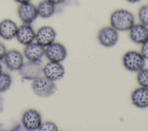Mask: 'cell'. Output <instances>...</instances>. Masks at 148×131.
<instances>
[{
    "mask_svg": "<svg viewBox=\"0 0 148 131\" xmlns=\"http://www.w3.org/2000/svg\"><path fill=\"white\" fill-rule=\"evenodd\" d=\"M110 23L117 31H127L135 24V17L130 11L119 9L111 14Z\"/></svg>",
    "mask_w": 148,
    "mask_h": 131,
    "instance_id": "1",
    "label": "cell"
},
{
    "mask_svg": "<svg viewBox=\"0 0 148 131\" xmlns=\"http://www.w3.org/2000/svg\"><path fill=\"white\" fill-rule=\"evenodd\" d=\"M32 89L38 96L46 98L54 93L56 90V85L54 81L45 76H40L33 80Z\"/></svg>",
    "mask_w": 148,
    "mask_h": 131,
    "instance_id": "2",
    "label": "cell"
},
{
    "mask_svg": "<svg viewBox=\"0 0 148 131\" xmlns=\"http://www.w3.org/2000/svg\"><path fill=\"white\" fill-rule=\"evenodd\" d=\"M123 63L127 70L138 72L145 68V59L140 53L131 50L125 53L123 55Z\"/></svg>",
    "mask_w": 148,
    "mask_h": 131,
    "instance_id": "3",
    "label": "cell"
},
{
    "mask_svg": "<svg viewBox=\"0 0 148 131\" xmlns=\"http://www.w3.org/2000/svg\"><path fill=\"white\" fill-rule=\"evenodd\" d=\"M20 76L25 80H34L41 76L43 67L39 61H29L23 63L18 69Z\"/></svg>",
    "mask_w": 148,
    "mask_h": 131,
    "instance_id": "4",
    "label": "cell"
},
{
    "mask_svg": "<svg viewBox=\"0 0 148 131\" xmlns=\"http://www.w3.org/2000/svg\"><path fill=\"white\" fill-rule=\"evenodd\" d=\"M97 39L102 46L106 47H113L119 40L118 31L111 25L103 27L98 31Z\"/></svg>",
    "mask_w": 148,
    "mask_h": 131,
    "instance_id": "5",
    "label": "cell"
},
{
    "mask_svg": "<svg viewBox=\"0 0 148 131\" xmlns=\"http://www.w3.org/2000/svg\"><path fill=\"white\" fill-rule=\"evenodd\" d=\"M17 14L23 24H31L38 17L36 6L31 2L19 4Z\"/></svg>",
    "mask_w": 148,
    "mask_h": 131,
    "instance_id": "6",
    "label": "cell"
},
{
    "mask_svg": "<svg viewBox=\"0 0 148 131\" xmlns=\"http://www.w3.org/2000/svg\"><path fill=\"white\" fill-rule=\"evenodd\" d=\"M45 55L49 61L61 62L66 58L67 51L62 44L54 42L45 47Z\"/></svg>",
    "mask_w": 148,
    "mask_h": 131,
    "instance_id": "7",
    "label": "cell"
},
{
    "mask_svg": "<svg viewBox=\"0 0 148 131\" xmlns=\"http://www.w3.org/2000/svg\"><path fill=\"white\" fill-rule=\"evenodd\" d=\"M24 127L29 130L39 129L42 123L40 113L35 109H28L24 112L21 117Z\"/></svg>",
    "mask_w": 148,
    "mask_h": 131,
    "instance_id": "8",
    "label": "cell"
},
{
    "mask_svg": "<svg viewBox=\"0 0 148 131\" xmlns=\"http://www.w3.org/2000/svg\"><path fill=\"white\" fill-rule=\"evenodd\" d=\"M56 35V32L52 27L44 25L38 29L36 32L35 40L39 44L46 47L54 42Z\"/></svg>",
    "mask_w": 148,
    "mask_h": 131,
    "instance_id": "9",
    "label": "cell"
},
{
    "mask_svg": "<svg viewBox=\"0 0 148 131\" xmlns=\"http://www.w3.org/2000/svg\"><path fill=\"white\" fill-rule=\"evenodd\" d=\"M43 73L45 76L54 81L63 77L65 68L60 62L50 61L43 67Z\"/></svg>",
    "mask_w": 148,
    "mask_h": 131,
    "instance_id": "10",
    "label": "cell"
},
{
    "mask_svg": "<svg viewBox=\"0 0 148 131\" xmlns=\"http://www.w3.org/2000/svg\"><path fill=\"white\" fill-rule=\"evenodd\" d=\"M129 36L132 42L142 44L148 40V27L141 24H135L129 30Z\"/></svg>",
    "mask_w": 148,
    "mask_h": 131,
    "instance_id": "11",
    "label": "cell"
},
{
    "mask_svg": "<svg viewBox=\"0 0 148 131\" xmlns=\"http://www.w3.org/2000/svg\"><path fill=\"white\" fill-rule=\"evenodd\" d=\"M35 36L36 32L31 24H23L18 27L16 38L20 43L25 46L33 42Z\"/></svg>",
    "mask_w": 148,
    "mask_h": 131,
    "instance_id": "12",
    "label": "cell"
},
{
    "mask_svg": "<svg viewBox=\"0 0 148 131\" xmlns=\"http://www.w3.org/2000/svg\"><path fill=\"white\" fill-rule=\"evenodd\" d=\"M3 59L6 67L10 70H18L24 63L22 54L14 49L7 51Z\"/></svg>",
    "mask_w": 148,
    "mask_h": 131,
    "instance_id": "13",
    "label": "cell"
},
{
    "mask_svg": "<svg viewBox=\"0 0 148 131\" xmlns=\"http://www.w3.org/2000/svg\"><path fill=\"white\" fill-rule=\"evenodd\" d=\"M45 47L36 42L25 45L24 48V55L29 61H39L45 55Z\"/></svg>",
    "mask_w": 148,
    "mask_h": 131,
    "instance_id": "14",
    "label": "cell"
},
{
    "mask_svg": "<svg viewBox=\"0 0 148 131\" xmlns=\"http://www.w3.org/2000/svg\"><path fill=\"white\" fill-rule=\"evenodd\" d=\"M132 104L140 108L148 107V88L140 87L135 89L131 93Z\"/></svg>",
    "mask_w": 148,
    "mask_h": 131,
    "instance_id": "15",
    "label": "cell"
},
{
    "mask_svg": "<svg viewBox=\"0 0 148 131\" xmlns=\"http://www.w3.org/2000/svg\"><path fill=\"white\" fill-rule=\"evenodd\" d=\"M18 29L16 23L11 19L6 18L0 21V37L5 40H12L16 38Z\"/></svg>",
    "mask_w": 148,
    "mask_h": 131,
    "instance_id": "16",
    "label": "cell"
},
{
    "mask_svg": "<svg viewBox=\"0 0 148 131\" xmlns=\"http://www.w3.org/2000/svg\"><path fill=\"white\" fill-rule=\"evenodd\" d=\"M38 16L43 18L51 17L56 10V5L49 0H42L36 6Z\"/></svg>",
    "mask_w": 148,
    "mask_h": 131,
    "instance_id": "17",
    "label": "cell"
},
{
    "mask_svg": "<svg viewBox=\"0 0 148 131\" xmlns=\"http://www.w3.org/2000/svg\"><path fill=\"white\" fill-rule=\"evenodd\" d=\"M12 78L10 76L3 72L0 73V93L5 92L10 87Z\"/></svg>",
    "mask_w": 148,
    "mask_h": 131,
    "instance_id": "18",
    "label": "cell"
},
{
    "mask_svg": "<svg viewBox=\"0 0 148 131\" xmlns=\"http://www.w3.org/2000/svg\"><path fill=\"white\" fill-rule=\"evenodd\" d=\"M138 83L140 87L148 88V68H143L138 72L136 76Z\"/></svg>",
    "mask_w": 148,
    "mask_h": 131,
    "instance_id": "19",
    "label": "cell"
},
{
    "mask_svg": "<svg viewBox=\"0 0 148 131\" xmlns=\"http://www.w3.org/2000/svg\"><path fill=\"white\" fill-rule=\"evenodd\" d=\"M138 16L140 23L148 27V4L143 5L139 8Z\"/></svg>",
    "mask_w": 148,
    "mask_h": 131,
    "instance_id": "20",
    "label": "cell"
},
{
    "mask_svg": "<svg viewBox=\"0 0 148 131\" xmlns=\"http://www.w3.org/2000/svg\"><path fill=\"white\" fill-rule=\"evenodd\" d=\"M39 130L41 131H57L58 128L54 122L51 121H46L41 123Z\"/></svg>",
    "mask_w": 148,
    "mask_h": 131,
    "instance_id": "21",
    "label": "cell"
},
{
    "mask_svg": "<svg viewBox=\"0 0 148 131\" xmlns=\"http://www.w3.org/2000/svg\"><path fill=\"white\" fill-rule=\"evenodd\" d=\"M140 53L145 59H148V40L142 44Z\"/></svg>",
    "mask_w": 148,
    "mask_h": 131,
    "instance_id": "22",
    "label": "cell"
},
{
    "mask_svg": "<svg viewBox=\"0 0 148 131\" xmlns=\"http://www.w3.org/2000/svg\"><path fill=\"white\" fill-rule=\"evenodd\" d=\"M7 53V50L5 46L0 42V60L4 58L6 54Z\"/></svg>",
    "mask_w": 148,
    "mask_h": 131,
    "instance_id": "23",
    "label": "cell"
},
{
    "mask_svg": "<svg viewBox=\"0 0 148 131\" xmlns=\"http://www.w3.org/2000/svg\"><path fill=\"white\" fill-rule=\"evenodd\" d=\"M49 1H50L51 3H53V4H54L55 5H59L64 3L66 0H49Z\"/></svg>",
    "mask_w": 148,
    "mask_h": 131,
    "instance_id": "24",
    "label": "cell"
},
{
    "mask_svg": "<svg viewBox=\"0 0 148 131\" xmlns=\"http://www.w3.org/2000/svg\"><path fill=\"white\" fill-rule=\"evenodd\" d=\"M13 1L18 3L19 4H20V3H24L31 2V0H13Z\"/></svg>",
    "mask_w": 148,
    "mask_h": 131,
    "instance_id": "25",
    "label": "cell"
},
{
    "mask_svg": "<svg viewBox=\"0 0 148 131\" xmlns=\"http://www.w3.org/2000/svg\"><path fill=\"white\" fill-rule=\"evenodd\" d=\"M127 2H129V3H136L138 2L139 1H140L141 0H125Z\"/></svg>",
    "mask_w": 148,
    "mask_h": 131,
    "instance_id": "26",
    "label": "cell"
},
{
    "mask_svg": "<svg viewBox=\"0 0 148 131\" xmlns=\"http://www.w3.org/2000/svg\"><path fill=\"white\" fill-rule=\"evenodd\" d=\"M1 72H2V65H1V64L0 63V73Z\"/></svg>",
    "mask_w": 148,
    "mask_h": 131,
    "instance_id": "27",
    "label": "cell"
},
{
    "mask_svg": "<svg viewBox=\"0 0 148 131\" xmlns=\"http://www.w3.org/2000/svg\"><path fill=\"white\" fill-rule=\"evenodd\" d=\"M1 104H0V106H1Z\"/></svg>",
    "mask_w": 148,
    "mask_h": 131,
    "instance_id": "28",
    "label": "cell"
}]
</instances>
